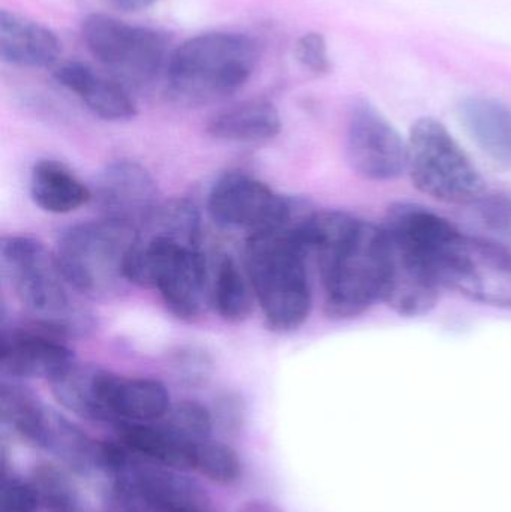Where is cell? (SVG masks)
<instances>
[{"label": "cell", "instance_id": "cell-1", "mask_svg": "<svg viewBox=\"0 0 511 512\" xmlns=\"http://www.w3.org/2000/svg\"><path fill=\"white\" fill-rule=\"evenodd\" d=\"M296 234L308 255L317 261L327 318H357L380 300L381 227L348 213L311 212L296 225Z\"/></svg>", "mask_w": 511, "mask_h": 512}, {"label": "cell", "instance_id": "cell-2", "mask_svg": "<svg viewBox=\"0 0 511 512\" xmlns=\"http://www.w3.org/2000/svg\"><path fill=\"white\" fill-rule=\"evenodd\" d=\"M447 219L413 203L393 204L381 225L383 285L380 300L401 316L428 315L440 298L437 254L452 231Z\"/></svg>", "mask_w": 511, "mask_h": 512}, {"label": "cell", "instance_id": "cell-3", "mask_svg": "<svg viewBox=\"0 0 511 512\" xmlns=\"http://www.w3.org/2000/svg\"><path fill=\"white\" fill-rule=\"evenodd\" d=\"M138 230L125 262L128 282L158 289L167 309L182 321L203 315L212 286L201 239L173 216L153 213Z\"/></svg>", "mask_w": 511, "mask_h": 512}, {"label": "cell", "instance_id": "cell-4", "mask_svg": "<svg viewBox=\"0 0 511 512\" xmlns=\"http://www.w3.org/2000/svg\"><path fill=\"white\" fill-rule=\"evenodd\" d=\"M261 45L246 33L192 36L168 57L165 92L185 107H200L239 92L260 63Z\"/></svg>", "mask_w": 511, "mask_h": 512}, {"label": "cell", "instance_id": "cell-5", "mask_svg": "<svg viewBox=\"0 0 511 512\" xmlns=\"http://www.w3.org/2000/svg\"><path fill=\"white\" fill-rule=\"evenodd\" d=\"M0 264L3 277L33 324L57 337L86 336L95 328L92 313L72 295L74 288L63 276L56 256L38 240L3 237Z\"/></svg>", "mask_w": 511, "mask_h": 512}, {"label": "cell", "instance_id": "cell-6", "mask_svg": "<svg viewBox=\"0 0 511 512\" xmlns=\"http://www.w3.org/2000/svg\"><path fill=\"white\" fill-rule=\"evenodd\" d=\"M300 221L281 230L251 234L246 242V273L267 327L276 333L297 330L311 313L309 255L296 234Z\"/></svg>", "mask_w": 511, "mask_h": 512}, {"label": "cell", "instance_id": "cell-7", "mask_svg": "<svg viewBox=\"0 0 511 512\" xmlns=\"http://www.w3.org/2000/svg\"><path fill=\"white\" fill-rule=\"evenodd\" d=\"M407 144V171L422 194L455 206H474L485 197L482 174L440 120H417Z\"/></svg>", "mask_w": 511, "mask_h": 512}, {"label": "cell", "instance_id": "cell-8", "mask_svg": "<svg viewBox=\"0 0 511 512\" xmlns=\"http://www.w3.org/2000/svg\"><path fill=\"white\" fill-rule=\"evenodd\" d=\"M138 228L114 219L68 228L57 242V264L72 288L86 295H107L125 282V262Z\"/></svg>", "mask_w": 511, "mask_h": 512}, {"label": "cell", "instance_id": "cell-9", "mask_svg": "<svg viewBox=\"0 0 511 512\" xmlns=\"http://www.w3.org/2000/svg\"><path fill=\"white\" fill-rule=\"evenodd\" d=\"M81 36L90 54L128 89L152 84L170 57L164 33L107 14L87 15L81 23Z\"/></svg>", "mask_w": 511, "mask_h": 512}, {"label": "cell", "instance_id": "cell-10", "mask_svg": "<svg viewBox=\"0 0 511 512\" xmlns=\"http://www.w3.org/2000/svg\"><path fill=\"white\" fill-rule=\"evenodd\" d=\"M441 285L477 303L511 309V254L456 228L437 255Z\"/></svg>", "mask_w": 511, "mask_h": 512}, {"label": "cell", "instance_id": "cell-11", "mask_svg": "<svg viewBox=\"0 0 511 512\" xmlns=\"http://www.w3.org/2000/svg\"><path fill=\"white\" fill-rule=\"evenodd\" d=\"M207 210L221 227L251 234L290 227L309 213L243 171H230L213 183Z\"/></svg>", "mask_w": 511, "mask_h": 512}, {"label": "cell", "instance_id": "cell-12", "mask_svg": "<svg viewBox=\"0 0 511 512\" xmlns=\"http://www.w3.org/2000/svg\"><path fill=\"white\" fill-rule=\"evenodd\" d=\"M408 144L368 101L354 102L347 126V159L357 176L390 182L407 171Z\"/></svg>", "mask_w": 511, "mask_h": 512}, {"label": "cell", "instance_id": "cell-13", "mask_svg": "<svg viewBox=\"0 0 511 512\" xmlns=\"http://www.w3.org/2000/svg\"><path fill=\"white\" fill-rule=\"evenodd\" d=\"M128 450V448H126ZM126 451L111 474L114 483L134 492L152 512H212V499L201 484L173 469L153 466Z\"/></svg>", "mask_w": 511, "mask_h": 512}, {"label": "cell", "instance_id": "cell-14", "mask_svg": "<svg viewBox=\"0 0 511 512\" xmlns=\"http://www.w3.org/2000/svg\"><path fill=\"white\" fill-rule=\"evenodd\" d=\"M92 200L104 218L143 225L158 209V188L146 168L137 162L116 161L96 177Z\"/></svg>", "mask_w": 511, "mask_h": 512}, {"label": "cell", "instance_id": "cell-15", "mask_svg": "<svg viewBox=\"0 0 511 512\" xmlns=\"http://www.w3.org/2000/svg\"><path fill=\"white\" fill-rule=\"evenodd\" d=\"M75 363V355L60 337L32 328H12L2 331L0 342V373L3 378L39 379L47 381Z\"/></svg>", "mask_w": 511, "mask_h": 512}, {"label": "cell", "instance_id": "cell-16", "mask_svg": "<svg viewBox=\"0 0 511 512\" xmlns=\"http://www.w3.org/2000/svg\"><path fill=\"white\" fill-rule=\"evenodd\" d=\"M54 80L74 93L99 119L126 122L137 116L138 108L128 87L110 74L95 71L83 62H66L54 69Z\"/></svg>", "mask_w": 511, "mask_h": 512}, {"label": "cell", "instance_id": "cell-17", "mask_svg": "<svg viewBox=\"0 0 511 512\" xmlns=\"http://www.w3.org/2000/svg\"><path fill=\"white\" fill-rule=\"evenodd\" d=\"M107 423H153L170 411V394L162 382L128 378L105 370L102 385Z\"/></svg>", "mask_w": 511, "mask_h": 512}, {"label": "cell", "instance_id": "cell-18", "mask_svg": "<svg viewBox=\"0 0 511 512\" xmlns=\"http://www.w3.org/2000/svg\"><path fill=\"white\" fill-rule=\"evenodd\" d=\"M62 54L56 33L15 12L0 11V59L20 68H50Z\"/></svg>", "mask_w": 511, "mask_h": 512}, {"label": "cell", "instance_id": "cell-19", "mask_svg": "<svg viewBox=\"0 0 511 512\" xmlns=\"http://www.w3.org/2000/svg\"><path fill=\"white\" fill-rule=\"evenodd\" d=\"M282 119L266 99H249L219 111L207 123V134L228 143H266L278 137Z\"/></svg>", "mask_w": 511, "mask_h": 512}, {"label": "cell", "instance_id": "cell-20", "mask_svg": "<svg viewBox=\"0 0 511 512\" xmlns=\"http://www.w3.org/2000/svg\"><path fill=\"white\" fill-rule=\"evenodd\" d=\"M459 119L471 140L498 164L511 167V110L489 98L465 99Z\"/></svg>", "mask_w": 511, "mask_h": 512}, {"label": "cell", "instance_id": "cell-21", "mask_svg": "<svg viewBox=\"0 0 511 512\" xmlns=\"http://www.w3.org/2000/svg\"><path fill=\"white\" fill-rule=\"evenodd\" d=\"M29 189L35 206L53 215L75 212L92 201V189L53 159H41L33 165Z\"/></svg>", "mask_w": 511, "mask_h": 512}, {"label": "cell", "instance_id": "cell-22", "mask_svg": "<svg viewBox=\"0 0 511 512\" xmlns=\"http://www.w3.org/2000/svg\"><path fill=\"white\" fill-rule=\"evenodd\" d=\"M120 442L135 456L173 469H192L198 445H188L161 423L117 424Z\"/></svg>", "mask_w": 511, "mask_h": 512}, {"label": "cell", "instance_id": "cell-23", "mask_svg": "<svg viewBox=\"0 0 511 512\" xmlns=\"http://www.w3.org/2000/svg\"><path fill=\"white\" fill-rule=\"evenodd\" d=\"M102 375L104 369L101 367L75 361L48 382L51 393L63 408L86 420L105 423L101 396Z\"/></svg>", "mask_w": 511, "mask_h": 512}, {"label": "cell", "instance_id": "cell-24", "mask_svg": "<svg viewBox=\"0 0 511 512\" xmlns=\"http://www.w3.org/2000/svg\"><path fill=\"white\" fill-rule=\"evenodd\" d=\"M254 297L248 273L240 270L233 256H222L212 283V303L218 315L225 322L240 324L251 316Z\"/></svg>", "mask_w": 511, "mask_h": 512}, {"label": "cell", "instance_id": "cell-25", "mask_svg": "<svg viewBox=\"0 0 511 512\" xmlns=\"http://www.w3.org/2000/svg\"><path fill=\"white\" fill-rule=\"evenodd\" d=\"M50 409L32 391L14 381L0 385V417L2 423L20 438L39 447Z\"/></svg>", "mask_w": 511, "mask_h": 512}, {"label": "cell", "instance_id": "cell-26", "mask_svg": "<svg viewBox=\"0 0 511 512\" xmlns=\"http://www.w3.org/2000/svg\"><path fill=\"white\" fill-rule=\"evenodd\" d=\"M33 487L42 507L50 512L78 511V492L68 472L53 463H39L32 471Z\"/></svg>", "mask_w": 511, "mask_h": 512}, {"label": "cell", "instance_id": "cell-27", "mask_svg": "<svg viewBox=\"0 0 511 512\" xmlns=\"http://www.w3.org/2000/svg\"><path fill=\"white\" fill-rule=\"evenodd\" d=\"M159 421L177 439L194 447L209 441L215 427L212 411L194 400H185L171 406L170 411Z\"/></svg>", "mask_w": 511, "mask_h": 512}, {"label": "cell", "instance_id": "cell-28", "mask_svg": "<svg viewBox=\"0 0 511 512\" xmlns=\"http://www.w3.org/2000/svg\"><path fill=\"white\" fill-rule=\"evenodd\" d=\"M192 469L222 486H230L242 477V462L236 451L230 445L210 439L198 445Z\"/></svg>", "mask_w": 511, "mask_h": 512}, {"label": "cell", "instance_id": "cell-29", "mask_svg": "<svg viewBox=\"0 0 511 512\" xmlns=\"http://www.w3.org/2000/svg\"><path fill=\"white\" fill-rule=\"evenodd\" d=\"M168 363L177 381L186 387L198 388L212 379L215 364L209 352L200 346H179L168 355Z\"/></svg>", "mask_w": 511, "mask_h": 512}, {"label": "cell", "instance_id": "cell-30", "mask_svg": "<svg viewBox=\"0 0 511 512\" xmlns=\"http://www.w3.org/2000/svg\"><path fill=\"white\" fill-rule=\"evenodd\" d=\"M476 206L477 218L492 242L511 254V192L485 195Z\"/></svg>", "mask_w": 511, "mask_h": 512}, {"label": "cell", "instance_id": "cell-31", "mask_svg": "<svg viewBox=\"0 0 511 512\" xmlns=\"http://www.w3.org/2000/svg\"><path fill=\"white\" fill-rule=\"evenodd\" d=\"M0 478V512H38L42 507L32 481L15 475L6 465L5 456Z\"/></svg>", "mask_w": 511, "mask_h": 512}, {"label": "cell", "instance_id": "cell-32", "mask_svg": "<svg viewBox=\"0 0 511 512\" xmlns=\"http://www.w3.org/2000/svg\"><path fill=\"white\" fill-rule=\"evenodd\" d=\"M213 426L225 436L242 432L246 421V403L236 391H224L215 399L212 411Z\"/></svg>", "mask_w": 511, "mask_h": 512}, {"label": "cell", "instance_id": "cell-33", "mask_svg": "<svg viewBox=\"0 0 511 512\" xmlns=\"http://www.w3.org/2000/svg\"><path fill=\"white\" fill-rule=\"evenodd\" d=\"M294 54L300 65L317 75H324L332 69L327 42L321 33L309 32L297 39Z\"/></svg>", "mask_w": 511, "mask_h": 512}, {"label": "cell", "instance_id": "cell-34", "mask_svg": "<svg viewBox=\"0 0 511 512\" xmlns=\"http://www.w3.org/2000/svg\"><path fill=\"white\" fill-rule=\"evenodd\" d=\"M105 2L117 11L140 12L152 8L159 0H105Z\"/></svg>", "mask_w": 511, "mask_h": 512}, {"label": "cell", "instance_id": "cell-35", "mask_svg": "<svg viewBox=\"0 0 511 512\" xmlns=\"http://www.w3.org/2000/svg\"><path fill=\"white\" fill-rule=\"evenodd\" d=\"M242 512H282L276 505L266 501H251L242 508Z\"/></svg>", "mask_w": 511, "mask_h": 512}]
</instances>
